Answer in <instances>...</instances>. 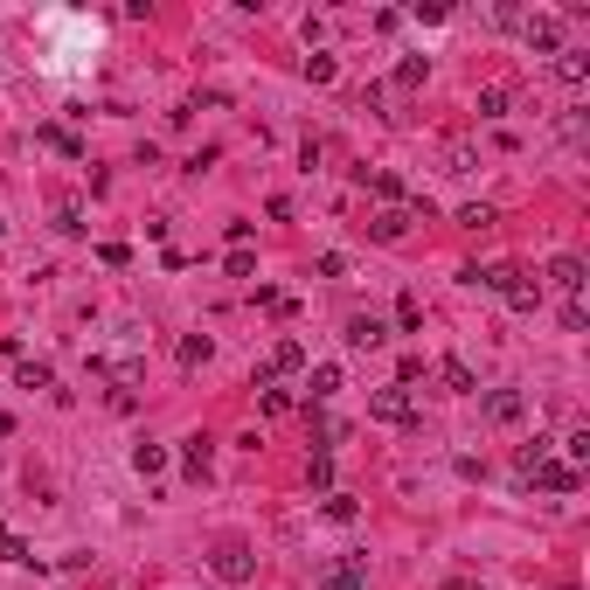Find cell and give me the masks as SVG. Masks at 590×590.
Listing matches in <instances>:
<instances>
[{
	"label": "cell",
	"instance_id": "15",
	"mask_svg": "<svg viewBox=\"0 0 590 590\" xmlns=\"http://www.w3.org/2000/svg\"><path fill=\"white\" fill-rule=\"evenodd\" d=\"M556 139H563V146H584V111H563V118H556Z\"/></svg>",
	"mask_w": 590,
	"mask_h": 590
},
{
	"label": "cell",
	"instance_id": "22",
	"mask_svg": "<svg viewBox=\"0 0 590 590\" xmlns=\"http://www.w3.org/2000/svg\"><path fill=\"white\" fill-rule=\"evenodd\" d=\"M563 326H569V334H584V326H590V313H584V299H563Z\"/></svg>",
	"mask_w": 590,
	"mask_h": 590
},
{
	"label": "cell",
	"instance_id": "18",
	"mask_svg": "<svg viewBox=\"0 0 590 590\" xmlns=\"http://www.w3.org/2000/svg\"><path fill=\"white\" fill-rule=\"evenodd\" d=\"M458 222H465V230H493V222H500V215L486 209V202H473V209H458Z\"/></svg>",
	"mask_w": 590,
	"mask_h": 590
},
{
	"label": "cell",
	"instance_id": "2",
	"mask_svg": "<svg viewBox=\"0 0 590 590\" xmlns=\"http://www.w3.org/2000/svg\"><path fill=\"white\" fill-rule=\"evenodd\" d=\"M521 35H528V49H535V56H556V49H563V14H528Z\"/></svg>",
	"mask_w": 590,
	"mask_h": 590
},
{
	"label": "cell",
	"instance_id": "1",
	"mask_svg": "<svg viewBox=\"0 0 590 590\" xmlns=\"http://www.w3.org/2000/svg\"><path fill=\"white\" fill-rule=\"evenodd\" d=\"M369 417H376V424H417V403H410V389H403V382H389V389H376V396H369Z\"/></svg>",
	"mask_w": 590,
	"mask_h": 590
},
{
	"label": "cell",
	"instance_id": "5",
	"mask_svg": "<svg viewBox=\"0 0 590 590\" xmlns=\"http://www.w3.org/2000/svg\"><path fill=\"white\" fill-rule=\"evenodd\" d=\"M320 590H369V556H348L320 577Z\"/></svg>",
	"mask_w": 590,
	"mask_h": 590
},
{
	"label": "cell",
	"instance_id": "9",
	"mask_svg": "<svg viewBox=\"0 0 590 590\" xmlns=\"http://www.w3.org/2000/svg\"><path fill=\"white\" fill-rule=\"evenodd\" d=\"M556 77H563L569 91H584V83H590V56L584 49H556Z\"/></svg>",
	"mask_w": 590,
	"mask_h": 590
},
{
	"label": "cell",
	"instance_id": "19",
	"mask_svg": "<svg viewBox=\"0 0 590 590\" xmlns=\"http://www.w3.org/2000/svg\"><path fill=\"white\" fill-rule=\"evenodd\" d=\"M22 389H49V361H22Z\"/></svg>",
	"mask_w": 590,
	"mask_h": 590
},
{
	"label": "cell",
	"instance_id": "16",
	"mask_svg": "<svg viewBox=\"0 0 590 590\" xmlns=\"http://www.w3.org/2000/svg\"><path fill=\"white\" fill-rule=\"evenodd\" d=\"M0 563H35V549H28V542H14L7 528H0Z\"/></svg>",
	"mask_w": 590,
	"mask_h": 590
},
{
	"label": "cell",
	"instance_id": "12",
	"mask_svg": "<svg viewBox=\"0 0 590 590\" xmlns=\"http://www.w3.org/2000/svg\"><path fill=\"white\" fill-rule=\"evenodd\" d=\"M438 376H445V389H452V396H473V389H480V382H473V369H465V361H445V369H438Z\"/></svg>",
	"mask_w": 590,
	"mask_h": 590
},
{
	"label": "cell",
	"instance_id": "4",
	"mask_svg": "<svg viewBox=\"0 0 590 590\" xmlns=\"http://www.w3.org/2000/svg\"><path fill=\"white\" fill-rule=\"evenodd\" d=\"M521 417H528L521 389H486V424H521Z\"/></svg>",
	"mask_w": 590,
	"mask_h": 590
},
{
	"label": "cell",
	"instance_id": "20",
	"mask_svg": "<svg viewBox=\"0 0 590 590\" xmlns=\"http://www.w3.org/2000/svg\"><path fill=\"white\" fill-rule=\"evenodd\" d=\"M188 473H195V480L209 473V438H188Z\"/></svg>",
	"mask_w": 590,
	"mask_h": 590
},
{
	"label": "cell",
	"instance_id": "3",
	"mask_svg": "<svg viewBox=\"0 0 590 590\" xmlns=\"http://www.w3.org/2000/svg\"><path fill=\"white\" fill-rule=\"evenodd\" d=\"M521 480L549 486V493H577V480H584V473H577V465H563V458H542V465H528Z\"/></svg>",
	"mask_w": 590,
	"mask_h": 590
},
{
	"label": "cell",
	"instance_id": "10",
	"mask_svg": "<svg viewBox=\"0 0 590 590\" xmlns=\"http://www.w3.org/2000/svg\"><path fill=\"white\" fill-rule=\"evenodd\" d=\"M403 230H410V215H403V209H382L376 222H369V237H376V243H396Z\"/></svg>",
	"mask_w": 590,
	"mask_h": 590
},
{
	"label": "cell",
	"instance_id": "6",
	"mask_svg": "<svg viewBox=\"0 0 590 590\" xmlns=\"http://www.w3.org/2000/svg\"><path fill=\"white\" fill-rule=\"evenodd\" d=\"M549 285L563 299H584V257H556V265H549Z\"/></svg>",
	"mask_w": 590,
	"mask_h": 590
},
{
	"label": "cell",
	"instance_id": "8",
	"mask_svg": "<svg viewBox=\"0 0 590 590\" xmlns=\"http://www.w3.org/2000/svg\"><path fill=\"white\" fill-rule=\"evenodd\" d=\"M250 549H237V542H230V549H215V577H222V584H243V577H250Z\"/></svg>",
	"mask_w": 590,
	"mask_h": 590
},
{
	"label": "cell",
	"instance_id": "14",
	"mask_svg": "<svg viewBox=\"0 0 590 590\" xmlns=\"http://www.w3.org/2000/svg\"><path fill=\"white\" fill-rule=\"evenodd\" d=\"M161 465H167V452H161V445H133V473H146V480H153Z\"/></svg>",
	"mask_w": 590,
	"mask_h": 590
},
{
	"label": "cell",
	"instance_id": "11",
	"mask_svg": "<svg viewBox=\"0 0 590 590\" xmlns=\"http://www.w3.org/2000/svg\"><path fill=\"white\" fill-rule=\"evenodd\" d=\"M508 105H514L508 83H486V91H480V118H508Z\"/></svg>",
	"mask_w": 590,
	"mask_h": 590
},
{
	"label": "cell",
	"instance_id": "17",
	"mask_svg": "<svg viewBox=\"0 0 590 590\" xmlns=\"http://www.w3.org/2000/svg\"><path fill=\"white\" fill-rule=\"evenodd\" d=\"M396 83H403V91H417V83H424V56H403V63H396Z\"/></svg>",
	"mask_w": 590,
	"mask_h": 590
},
{
	"label": "cell",
	"instance_id": "23",
	"mask_svg": "<svg viewBox=\"0 0 590 590\" xmlns=\"http://www.w3.org/2000/svg\"><path fill=\"white\" fill-rule=\"evenodd\" d=\"M563 452L577 458V465H584V458H590V430H569V438H563Z\"/></svg>",
	"mask_w": 590,
	"mask_h": 590
},
{
	"label": "cell",
	"instance_id": "21",
	"mask_svg": "<svg viewBox=\"0 0 590 590\" xmlns=\"http://www.w3.org/2000/svg\"><path fill=\"white\" fill-rule=\"evenodd\" d=\"M181 361H188V369H195V361H209V334H188V341H181Z\"/></svg>",
	"mask_w": 590,
	"mask_h": 590
},
{
	"label": "cell",
	"instance_id": "7",
	"mask_svg": "<svg viewBox=\"0 0 590 590\" xmlns=\"http://www.w3.org/2000/svg\"><path fill=\"white\" fill-rule=\"evenodd\" d=\"M382 341H389V326H382L376 313H354V320H348V348L369 354V348H382Z\"/></svg>",
	"mask_w": 590,
	"mask_h": 590
},
{
	"label": "cell",
	"instance_id": "13",
	"mask_svg": "<svg viewBox=\"0 0 590 590\" xmlns=\"http://www.w3.org/2000/svg\"><path fill=\"white\" fill-rule=\"evenodd\" d=\"M306 389H313V403H326V396H334V389H341V369H334V361H320V369H313V382H306Z\"/></svg>",
	"mask_w": 590,
	"mask_h": 590
}]
</instances>
